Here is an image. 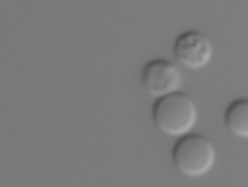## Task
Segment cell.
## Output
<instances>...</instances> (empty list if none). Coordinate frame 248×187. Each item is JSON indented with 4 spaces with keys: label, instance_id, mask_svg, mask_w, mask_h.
<instances>
[{
    "label": "cell",
    "instance_id": "obj_1",
    "mask_svg": "<svg viewBox=\"0 0 248 187\" xmlns=\"http://www.w3.org/2000/svg\"><path fill=\"white\" fill-rule=\"evenodd\" d=\"M153 119L161 132L170 137H184L195 125L198 109L191 96L183 92L158 98L153 107Z\"/></svg>",
    "mask_w": 248,
    "mask_h": 187
},
{
    "label": "cell",
    "instance_id": "obj_2",
    "mask_svg": "<svg viewBox=\"0 0 248 187\" xmlns=\"http://www.w3.org/2000/svg\"><path fill=\"white\" fill-rule=\"evenodd\" d=\"M173 161L175 167L184 176L202 177L215 166V145L202 134H186L174 145Z\"/></svg>",
    "mask_w": 248,
    "mask_h": 187
},
{
    "label": "cell",
    "instance_id": "obj_3",
    "mask_svg": "<svg viewBox=\"0 0 248 187\" xmlns=\"http://www.w3.org/2000/svg\"><path fill=\"white\" fill-rule=\"evenodd\" d=\"M173 52L182 67L189 70H200L212 60L213 43L206 34L200 31H186L175 40Z\"/></svg>",
    "mask_w": 248,
    "mask_h": 187
},
{
    "label": "cell",
    "instance_id": "obj_4",
    "mask_svg": "<svg viewBox=\"0 0 248 187\" xmlns=\"http://www.w3.org/2000/svg\"><path fill=\"white\" fill-rule=\"evenodd\" d=\"M140 79L144 91L157 99L178 92L182 85L180 69L164 59H155L144 64Z\"/></svg>",
    "mask_w": 248,
    "mask_h": 187
},
{
    "label": "cell",
    "instance_id": "obj_5",
    "mask_svg": "<svg viewBox=\"0 0 248 187\" xmlns=\"http://www.w3.org/2000/svg\"><path fill=\"white\" fill-rule=\"evenodd\" d=\"M225 123L233 136L248 139V98H238L229 104L225 113Z\"/></svg>",
    "mask_w": 248,
    "mask_h": 187
}]
</instances>
